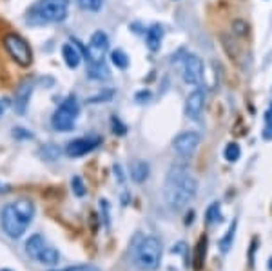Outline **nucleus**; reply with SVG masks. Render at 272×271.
Segmentation results:
<instances>
[{"label": "nucleus", "mask_w": 272, "mask_h": 271, "mask_svg": "<svg viewBox=\"0 0 272 271\" xmlns=\"http://www.w3.org/2000/svg\"><path fill=\"white\" fill-rule=\"evenodd\" d=\"M113 91H103V93H98V95H95V97H91L87 100L89 104H100V102H107V100H111L113 98Z\"/></svg>", "instance_id": "obj_24"}, {"label": "nucleus", "mask_w": 272, "mask_h": 271, "mask_svg": "<svg viewBox=\"0 0 272 271\" xmlns=\"http://www.w3.org/2000/svg\"><path fill=\"white\" fill-rule=\"evenodd\" d=\"M111 124H113V129H115V133H118V135H123V133L127 131V127L120 122V118L113 117L111 118Z\"/></svg>", "instance_id": "obj_26"}, {"label": "nucleus", "mask_w": 272, "mask_h": 271, "mask_svg": "<svg viewBox=\"0 0 272 271\" xmlns=\"http://www.w3.org/2000/svg\"><path fill=\"white\" fill-rule=\"evenodd\" d=\"M4 48H6L9 56L18 66H22V68L31 66V62H33V51H31V46L27 44L24 36H20L18 33H7L4 36Z\"/></svg>", "instance_id": "obj_6"}, {"label": "nucleus", "mask_w": 272, "mask_h": 271, "mask_svg": "<svg viewBox=\"0 0 272 271\" xmlns=\"http://www.w3.org/2000/svg\"><path fill=\"white\" fill-rule=\"evenodd\" d=\"M147 177H149V164L143 160H135L131 164V179L142 184L143 181H147Z\"/></svg>", "instance_id": "obj_16"}, {"label": "nucleus", "mask_w": 272, "mask_h": 271, "mask_svg": "<svg viewBox=\"0 0 272 271\" xmlns=\"http://www.w3.org/2000/svg\"><path fill=\"white\" fill-rule=\"evenodd\" d=\"M89 77L95 80H107L109 78V70L105 68V64H91L89 66Z\"/></svg>", "instance_id": "obj_17"}, {"label": "nucleus", "mask_w": 272, "mask_h": 271, "mask_svg": "<svg viewBox=\"0 0 272 271\" xmlns=\"http://www.w3.org/2000/svg\"><path fill=\"white\" fill-rule=\"evenodd\" d=\"M66 271H98V270H95L93 266H73V268H68Z\"/></svg>", "instance_id": "obj_28"}, {"label": "nucleus", "mask_w": 272, "mask_h": 271, "mask_svg": "<svg viewBox=\"0 0 272 271\" xmlns=\"http://www.w3.org/2000/svg\"><path fill=\"white\" fill-rule=\"evenodd\" d=\"M271 111H272V104H271Z\"/></svg>", "instance_id": "obj_32"}, {"label": "nucleus", "mask_w": 272, "mask_h": 271, "mask_svg": "<svg viewBox=\"0 0 272 271\" xmlns=\"http://www.w3.org/2000/svg\"><path fill=\"white\" fill-rule=\"evenodd\" d=\"M202 78H204V64L200 60V56L190 53L184 58V80L187 84L196 86L202 82Z\"/></svg>", "instance_id": "obj_10"}, {"label": "nucleus", "mask_w": 272, "mask_h": 271, "mask_svg": "<svg viewBox=\"0 0 272 271\" xmlns=\"http://www.w3.org/2000/svg\"><path fill=\"white\" fill-rule=\"evenodd\" d=\"M172 146H174V151L178 155L190 157L198 149V146H200V135L194 131L180 133L176 139H174V142H172Z\"/></svg>", "instance_id": "obj_11"}, {"label": "nucleus", "mask_w": 272, "mask_h": 271, "mask_svg": "<svg viewBox=\"0 0 272 271\" xmlns=\"http://www.w3.org/2000/svg\"><path fill=\"white\" fill-rule=\"evenodd\" d=\"M80 113V106L76 100L75 95H69L64 102H62L56 111L51 117V126H53L56 131H71L76 124V118Z\"/></svg>", "instance_id": "obj_5"}, {"label": "nucleus", "mask_w": 272, "mask_h": 271, "mask_svg": "<svg viewBox=\"0 0 272 271\" xmlns=\"http://www.w3.org/2000/svg\"><path fill=\"white\" fill-rule=\"evenodd\" d=\"M204 106H205V93L204 90H194L187 97V102H185V115L190 120H198L202 111H204Z\"/></svg>", "instance_id": "obj_12"}, {"label": "nucleus", "mask_w": 272, "mask_h": 271, "mask_svg": "<svg viewBox=\"0 0 272 271\" xmlns=\"http://www.w3.org/2000/svg\"><path fill=\"white\" fill-rule=\"evenodd\" d=\"M198 191V182L192 177L187 167L174 166L169 169L167 179H165V202L169 204L172 209H184L194 197Z\"/></svg>", "instance_id": "obj_1"}, {"label": "nucleus", "mask_w": 272, "mask_h": 271, "mask_svg": "<svg viewBox=\"0 0 272 271\" xmlns=\"http://www.w3.org/2000/svg\"><path fill=\"white\" fill-rule=\"evenodd\" d=\"M4 111H6V100H0V118L4 117Z\"/></svg>", "instance_id": "obj_29"}, {"label": "nucleus", "mask_w": 272, "mask_h": 271, "mask_svg": "<svg viewBox=\"0 0 272 271\" xmlns=\"http://www.w3.org/2000/svg\"><path fill=\"white\" fill-rule=\"evenodd\" d=\"M207 222L209 224H218L221 222V209H220V204L218 202H214V204H211L209 206V209H207Z\"/></svg>", "instance_id": "obj_20"}, {"label": "nucleus", "mask_w": 272, "mask_h": 271, "mask_svg": "<svg viewBox=\"0 0 272 271\" xmlns=\"http://www.w3.org/2000/svg\"><path fill=\"white\" fill-rule=\"evenodd\" d=\"M34 217V206L29 200H17L6 204L0 213L2 230L9 238H18L26 233Z\"/></svg>", "instance_id": "obj_2"}, {"label": "nucleus", "mask_w": 272, "mask_h": 271, "mask_svg": "<svg viewBox=\"0 0 272 271\" xmlns=\"http://www.w3.org/2000/svg\"><path fill=\"white\" fill-rule=\"evenodd\" d=\"M269 270L272 271V258H271V260H269Z\"/></svg>", "instance_id": "obj_31"}, {"label": "nucleus", "mask_w": 272, "mask_h": 271, "mask_svg": "<svg viewBox=\"0 0 272 271\" xmlns=\"http://www.w3.org/2000/svg\"><path fill=\"white\" fill-rule=\"evenodd\" d=\"M76 4L84 9V11H100L103 6V0H76Z\"/></svg>", "instance_id": "obj_21"}, {"label": "nucleus", "mask_w": 272, "mask_h": 271, "mask_svg": "<svg viewBox=\"0 0 272 271\" xmlns=\"http://www.w3.org/2000/svg\"><path fill=\"white\" fill-rule=\"evenodd\" d=\"M133 262L142 271L158 270L162 262V242L154 236H138L133 246Z\"/></svg>", "instance_id": "obj_4"}, {"label": "nucleus", "mask_w": 272, "mask_h": 271, "mask_svg": "<svg viewBox=\"0 0 272 271\" xmlns=\"http://www.w3.org/2000/svg\"><path fill=\"white\" fill-rule=\"evenodd\" d=\"M100 144H102L100 137H82V139L69 142L66 147V153H68V157H84V155L91 153L93 149H96Z\"/></svg>", "instance_id": "obj_9"}, {"label": "nucleus", "mask_w": 272, "mask_h": 271, "mask_svg": "<svg viewBox=\"0 0 272 271\" xmlns=\"http://www.w3.org/2000/svg\"><path fill=\"white\" fill-rule=\"evenodd\" d=\"M225 159L229 160V162H236V160L239 159V155H241V149H239V146L236 144V142H231L229 146L225 147Z\"/></svg>", "instance_id": "obj_22"}, {"label": "nucleus", "mask_w": 272, "mask_h": 271, "mask_svg": "<svg viewBox=\"0 0 272 271\" xmlns=\"http://www.w3.org/2000/svg\"><path fill=\"white\" fill-rule=\"evenodd\" d=\"M149 95H151L149 91H143V93H138V97L136 98H138V100H142V98H149Z\"/></svg>", "instance_id": "obj_30"}, {"label": "nucleus", "mask_w": 272, "mask_h": 271, "mask_svg": "<svg viewBox=\"0 0 272 271\" xmlns=\"http://www.w3.org/2000/svg\"><path fill=\"white\" fill-rule=\"evenodd\" d=\"M111 62L115 64L118 70H125V68L129 66V56L125 55L122 49H115V51L111 53Z\"/></svg>", "instance_id": "obj_18"}, {"label": "nucleus", "mask_w": 272, "mask_h": 271, "mask_svg": "<svg viewBox=\"0 0 272 271\" xmlns=\"http://www.w3.org/2000/svg\"><path fill=\"white\" fill-rule=\"evenodd\" d=\"M31 91H33V84L31 82H24L17 90V93H15V109L20 113L26 111L27 104H29V98H31Z\"/></svg>", "instance_id": "obj_14"}, {"label": "nucleus", "mask_w": 272, "mask_h": 271, "mask_svg": "<svg viewBox=\"0 0 272 271\" xmlns=\"http://www.w3.org/2000/svg\"><path fill=\"white\" fill-rule=\"evenodd\" d=\"M205 251H207V238H200L196 246V255H194V268L200 270L205 260Z\"/></svg>", "instance_id": "obj_19"}, {"label": "nucleus", "mask_w": 272, "mask_h": 271, "mask_svg": "<svg viewBox=\"0 0 272 271\" xmlns=\"http://www.w3.org/2000/svg\"><path fill=\"white\" fill-rule=\"evenodd\" d=\"M234 231H236V222L231 224L227 235H225V238L221 240V251H223V253H227V251L231 250V244H232V240H234Z\"/></svg>", "instance_id": "obj_23"}, {"label": "nucleus", "mask_w": 272, "mask_h": 271, "mask_svg": "<svg viewBox=\"0 0 272 271\" xmlns=\"http://www.w3.org/2000/svg\"><path fill=\"white\" fill-rule=\"evenodd\" d=\"M26 253L29 257L36 260L38 264H44V266H54L58 264V251L51 248L40 235H33L29 240L26 242Z\"/></svg>", "instance_id": "obj_7"}, {"label": "nucleus", "mask_w": 272, "mask_h": 271, "mask_svg": "<svg viewBox=\"0 0 272 271\" xmlns=\"http://www.w3.org/2000/svg\"><path fill=\"white\" fill-rule=\"evenodd\" d=\"M62 56H64V62L68 64V68H71V70L78 68V64H80V60H82L78 42H75V44H71V42L64 44V46H62Z\"/></svg>", "instance_id": "obj_13"}, {"label": "nucleus", "mask_w": 272, "mask_h": 271, "mask_svg": "<svg viewBox=\"0 0 272 271\" xmlns=\"http://www.w3.org/2000/svg\"><path fill=\"white\" fill-rule=\"evenodd\" d=\"M69 0H38L29 7L26 22L29 26H48L68 17Z\"/></svg>", "instance_id": "obj_3"}, {"label": "nucleus", "mask_w": 272, "mask_h": 271, "mask_svg": "<svg viewBox=\"0 0 272 271\" xmlns=\"http://www.w3.org/2000/svg\"><path fill=\"white\" fill-rule=\"evenodd\" d=\"M162 40H163V28L160 24H154V26H151L147 29V33H145V44H147V48L151 51H158L160 46H162Z\"/></svg>", "instance_id": "obj_15"}, {"label": "nucleus", "mask_w": 272, "mask_h": 271, "mask_svg": "<svg viewBox=\"0 0 272 271\" xmlns=\"http://www.w3.org/2000/svg\"><path fill=\"white\" fill-rule=\"evenodd\" d=\"M2 271H9V270H2Z\"/></svg>", "instance_id": "obj_33"}, {"label": "nucleus", "mask_w": 272, "mask_h": 271, "mask_svg": "<svg viewBox=\"0 0 272 271\" xmlns=\"http://www.w3.org/2000/svg\"><path fill=\"white\" fill-rule=\"evenodd\" d=\"M13 137H22V139H33V135H31V133H27L26 129H22V127H17V129H13Z\"/></svg>", "instance_id": "obj_27"}, {"label": "nucleus", "mask_w": 272, "mask_h": 271, "mask_svg": "<svg viewBox=\"0 0 272 271\" xmlns=\"http://www.w3.org/2000/svg\"><path fill=\"white\" fill-rule=\"evenodd\" d=\"M109 49V38L103 31H95L91 40H89L87 48L84 49L85 60L89 64H100L103 62V56Z\"/></svg>", "instance_id": "obj_8"}, {"label": "nucleus", "mask_w": 272, "mask_h": 271, "mask_svg": "<svg viewBox=\"0 0 272 271\" xmlns=\"http://www.w3.org/2000/svg\"><path fill=\"white\" fill-rule=\"evenodd\" d=\"M71 186H73L75 195H78V197H84V195H85V188H84V182H82L80 177H75V179L71 181Z\"/></svg>", "instance_id": "obj_25"}]
</instances>
